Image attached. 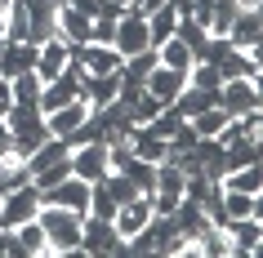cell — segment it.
<instances>
[{
  "mask_svg": "<svg viewBox=\"0 0 263 258\" xmlns=\"http://www.w3.org/2000/svg\"><path fill=\"white\" fill-rule=\"evenodd\" d=\"M196 138H201V134L192 129V121H183L179 129L165 138V143H170V151H192V147H196Z\"/></svg>",
  "mask_w": 263,
  "mask_h": 258,
  "instance_id": "32",
  "label": "cell"
},
{
  "mask_svg": "<svg viewBox=\"0 0 263 258\" xmlns=\"http://www.w3.org/2000/svg\"><path fill=\"white\" fill-rule=\"evenodd\" d=\"M183 201V169L174 161L156 165V183H152V209L156 214H174V205Z\"/></svg>",
  "mask_w": 263,
  "mask_h": 258,
  "instance_id": "6",
  "label": "cell"
},
{
  "mask_svg": "<svg viewBox=\"0 0 263 258\" xmlns=\"http://www.w3.org/2000/svg\"><path fill=\"white\" fill-rule=\"evenodd\" d=\"M71 174L85 178V183H98V178H107V143L94 138V143H81V147H71Z\"/></svg>",
  "mask_w": 263,
  "mask_h": 258,
  "instance_id": "8",
  "label": "cell"
},
{
  "mask_svg": "<svg viewBox=\"0 0 263 258\" xmlns=\"http://www.w3.org/2000/svg\"><path fill=\"white\" fill-rule=\"evenodd\" d=\"M161 107H165V103H161V98H152L147 89H143V94L134 98V103H129V111H134V121H139V125H147V121H152V116H156Z\"/></svg>",
  "mask_w": 263,
  "mask_h": 258,
  "instance_id": "31",
  "label": "cell"
},
{
  "mask_svg": "<svg viewBox=\"0 0 263 258\" xmlns=\"http://www.w3.org/2000/svg\"><path fill=\"white\" fill-rule=\"evenodd\" d=\"M228 121H232V116H228L223 107H205L201 116H192V129H196L201 138H219V134H223V125H228Z\"/></svg>",
  "mask_w": 263,
  "mask_h": 258,
  "instance_id": "29",
  "label": "cell"
},
{
  "mask_svg": "<svg viewBox=\"0 0 263 258\" xmlns=\"http://www.w3.org/2000/svg\"><path fill=\"white\" fill-rule=\"evenodd\" d=\"M81 254L98 258V254H125V241L116 236L111 218H98V214H85L81 218Z\"/></svg>",
  "mask_w": 263,
  "mask_h": 258,
  "instance_id": "5",
  "label": "cell"
},
{
  "mask_svg": "<svg viewBox=\"0 0 263 258\" xmlns=\"http://www.w3.org/2000/svg\"><path fill=\"white\" fill-rule=\"evenodd\" d=\"M36 223L45 227V245H49V258H67L81 254V214H71L63 205H45L36 209Z\"/></svg>",
  "mask_w": 263,
  "mask_h": 258,
  "instance_id": "1",
  "label": "cell"
},
{
  "mask_svg": "<svg viewBox=\"0 0 263 258\" xmlns=\"http://www.w3.org/2000/svg\"><path fill=\"white\" fill-rule=\"evenodd\" d=\"M236 9H263V0H236Z\"/></svg>",
  "mask_w": 263,
  "mask_h": 258,
  "instance_id": "35",
  "label": "cell"
},
{
  "mask_svg": "<svg viewBox=\"0 0 263 258\" xmlns=\"http://www.w3.org/2000/svg\"><path fill=\"white\" fill-rule=\"evenodd\" d=\"M71 98H81V63H76V58H71L67 67L58 71L54 81H45V85H41V98H36V107H41V116H49V111L67 107Z\"/></svg>",
  "mask_w": 263,
  "mask_h": 258,
  "instance_id": "3",
  "label": "cell"
},
{
  "mask_svg": "<svg viewBox=\"0 0 263 258\" xmlns=\"http://www.w3.org/2000/svg\"><path fill=\"white\" fill-rule=\"evenodd\" d=\"M89 111H94V107H89L85 98H71L67 107L49 111V116H45V125H49V134H54V138H71L85 121H89Z\"/></svg>",
  "mask_w": 263,
  "mask_h": 258,
  "instance_id": "13",
  "label": "cell"
},
{
  "mask_svg": "<svg viewBox=\"0 0 263 258\" xmlns=\"http://www.w3.org/2000/svg\"><path fill=\"white\" fill-rule=\"evenodd\" d=\"M259 36H263V14L259 9H236L232 27H228V45L232 49H259Z\"/></svg>",
  "mask_w": 263,
  "mask_h": 258,
  "instance_id": "14",
  "label": "cell"
},
{
  "mask_svg": "<svg viewBox=\"0 0 263 258\" xmlns=\"http://www.w3.org/2000/svg\"><path fill=\"white\" fill-rule=\"evenodd\" d=\"M0 5H5V9H9V5H14V0H0Z\"/></svg>",
  "mask_w": 263,
  "mask_h": 258,
  "instance_id": "37",
  "label": "cell"
},
{
  "mask_svg": "<svg viewBox=\"0 0 263 258\" xmlns=\"http://www.w3.org/2000/svg\"><path fill=\"white\" fill-rule=\"evenodd\" d=\"M9 107H14V89H9V81H0V121L9 116Z\"/></svg>",
  "mask_w": 263,
  "mask_h": 258,
  "instance_id": "33",
  "label": "cell"
},
{
  "mask_svg": "<svg viewBox=\"0 0 263 258\" xmlns=\"http://www.w3.org/2000/svg\"><path fill=\"white\" fill-rule=\"evenodd\" d=\"M174 27H179V9H174V5L152 9V14H147V36H152V49H156L161 41H170V36H174Z\"/></svg>",
  "mask_w": 263,
  "mask_h": 258,
  "instance_id": "24",
  "label": "cell"
},
{
  "mask_svg": "<svg viewBox=\"0 0 263 258\" xmlns=\"http://www.w3.org/2000/svg\"><path fill=\"white\" fill-rule=\"evenodd\" d=\"M54 5H67V0H54Z\"/></svg>",
  "mask_w": 263,
  "mask_h": 258,
  "instance_id": "38",
  "label": "cell"
},
{
  "mask_svg": "<svg viewBox=\"0 0 263 258\" xmlns=\"http://www.w3.org/2000/svg\"><path fill=\"white\" fill-rule=\"evenodd\" d=\"M54 23H58V36L67 45H89V23H94V18H85L76 5H58Z\"/></svg>",
  "mask_w": 263,
  "mask_h": 258,
  "instance_id": "19",
  "label": "cell"
},
{
  "mask_svg": "<svg viewBox=\"0 0 263 258\" xmlns=\"http://www.w3.org/2000/svg\"><path fill=\"white\" fill-rule=\"evenodd\" d=\"M232 18H236V0H214L210 5V18H205V31L210 36H228Z\"/></svg>",
  "mask_w": 263,
  "mask_h": 258,
  "instance_id": "27",
  "label": "cell"
},
{
  "mask_svg": "<svg viewBox=\"0 0 263 258\" xmlns=\"http://www.w3.org/2000/svg\"><path fill=\"white\" fill-rule=\"evenodd\" d=\"M219 205H223V218H263V201L250 196V191H219Z\"/></svg>",
  "mask_w": 263,
  "mask_h": 258,
  "instance_id": "21",
  "label": "cell"
},
{
  "mask_svg": "<svg viewBox=\"0 0 263 258\" xmlns=\"http://www.w3.org/2000/svg\"><path fill=\"white\" fill-rule=\"evenodd\" d=\"M174 36H179V41L187 45V49H192V63L201 58V49H205V41H210V31L201 27V23H196L192 14H179V27H174Z\"/></svg>",
  "mask_w": 263,
  "mask_h": 258,
  "instance_id": "25",
  "label": "cell"
},
{
  "mask_svg": "<svg viewBox=\"0 0 263 258\" xmlns=\"http://www.w3.org/2000/svg\"><path fill=\"white\" fill-rule=\"evenodd\" d=\"M129 5H134V0H129Z\"/></svg>",
  "mask_w": 263,
  "mask_h": 258,
  "instance_id": "39",
  "label": "cell"
},
{
  "mask_svg": "<svg viewBox=\"0 0 263 258\" xmlns=\"http://www.w3.org/2000/svg\"><path fill=\"white\" fill-rule=\"evenodd\" d=\"M161 5H170V0H134V9H143V14H152V9H161Z\"/></svg>",
  "mask_w": 263,
  "mask_h": 258,
  "instance_id": "34",
  "label": "cell"
},
{
  "mask_svg": "<svg viewBox=\"0 0 263 258\" xmlns=\"http://www.w3.org/2000/svg\"><path fill=\"white\" fill-rule=\"evenodd\" d=\"M183 85H187V76H183V71H170V67H161V63H156L152 71H147V76H143V89H147V94L152 98H161V103H174V98H179V89Z\"/></svg>",
  "mask_w": 263,
  "mask_h": 258,
  "instance_id": "15",
  "label": "cell"
},
{
  "mask_svg": "<svg viewBox=\"0 0 263 258\" xmlns=\"http://www.w3.org/2000/svg\"><path fill=\"white\" fill-rule=\"evenodd\" d=\"M41 76H36V71H23V76H14V81H9V89H14V103L18 107H36V98H41Z\"/></svg>",
  "mask_w": 263,
  "mask_h": 258,
  "instance_id": "26",
  "label": "cell"
},
{
  "mask_svg": "<svg viewBox=\"0 0 263 258\" xmlns=\"http://www.w3.org/2000/svg\"><path fill=\"white\" fill-rule=\"evenodd\" d=\"M36 209H41V191H36V183H18V187H9L5 196H0V227H23V223H31L36 218Z\"/></svg>",
  "mask_w": 263,
  "mask_h": 258,
  "instance_id": "4",
  "label": "cell"
},
{
  "mask_svg": "<svg viewBox=\"0 0 263 258\" xmlns=\"http://www.w3.org/2000/svg\"><path fill=\"white\" fill-rule=\"evenodd\" d=\"M67 63H71V45L63 41V36H49V41L41 45V54H36V76H41V81H54Z\"/></svg>",
  "mask_w": 263,
  "mask_h": 258,
  "instance_id": "16",
  "label": "cell"
},
{
  "mask_svg": "<svg viewBox=\"0 0 263 258\" xmlns=\"http://www.w3.org/2000/svg\"><path fill=\"white\" fill-rule=\"evenodd\" d=\"M116 89H121V71H111V76H89V71H81V98L89 107H107L111 98H116Z\"/></svg>",
  "mask_w": 263,
  "mask_h": 258,
  "instance_id": "18",
  "label": "cell"
},
{
  "mask_svg": "<svg viewBox=\"0 0 263 258\" xmlns=\"http://www.w3.org/2000/svg\"><path fill=\"white\" fill-rule=\"evenodd\" d=\"M156 63H161V67H170V71H183V76H187V71H192V49H187L179 36H170V41L156 45Z\"/></svg>",
  "mask_w": 263,
  "mask_h": 258,
  "instance_id": "22",
  "label": "cell"
},
{
  "mask_svg": "<svg viewBox=\"0 0 263 258\" xmlns=\"http://www.w3.org/2000/svg\"><path fill=\"white\" fill-rule=\"evenodd\" d=\"M219 76L223 81H232V76L259 81V49H228V54L219 58Z\"/></svg>",
  "mask_w": 263,
  "mask_h": 258,
  "instance_id": "20",
  "label": "cell"
},
{
  "mask_svg": "<svg viewBox=\"0 0 263 258\" xmlns=\"http://www.w3.org/2000/svg\"><path fill=\"white\" fill-rule=\"evenodd\" d=\"M89 187L94 183H85V178H76V174H67L63 183H54V187H45L41 191V201L45 205H63V209H71V214H89Z\"/></svg>",
  "mask_w": 263,
  "mask_h": 258,
  "instance_id": "7",
  "label": "cell"
},
{
  "mask_svg": "<svg viewBox=\"0 0 263 258\" xmlns=\"http://www.w3.org/2000/svg\"><path fill=\"white\" fill-rule=\"evenodd\" d=\"M129 151H134L139 161H147V165L170 161V143H165V138H156L147 125H134V129H129Z\"/></svg>",
  "mask_w": 263,
  "mask_h": 258,
  "instance_id": "17",
  "label": "cell"
},
{
  "mask_svg": "<svg viewBox=\"0 0 263 258\" xmlns=\"http://www.w3.org/2000/svg\"><path fill=\"white\" fill-rule=\"evenodd\" d=\"M71 58H76L81 71H89V76H111V71H121V63H125L111 45H71Z\"/></svg>",
  "mask_w": 263,
  "mask_h": 258,
  "instance_id": "10",
  "label": "cell"
},
{
  "mask_svg": "<svg viewBox=\"0 0 263 258\" xmlns=\"http://www.w3.org/2000/svg\"><path fill=\"white\" fill-rule=\"evenodd\" d=\"M5 27H9V9L0 5V36H5Z\"/></svg>",
  "mask_w": 263,
  "mask_h": 258,
  "instance_id": "36",
  "label": "cell"
},
{
  "mask_svg": "<svg viewBox=\"0 0 263 258\" xmlns=\"http://www.w3.org/2000/svg\"><path fill=\"white\" fill-rule=\"evenodd\" d=\"M219 187L259 196V165H246V169H232V174H223V178H219Z\"/></svg>",
  "mask_w": 263,
  "mask_h": 258,
  "instance_id": "28",
  "label": "cell"
},
{
  "mask_svg": "<svg viewBox=\"0 0 263 258\" xmlns=\"http://www.w3.org/2000/svg\"><path fill=\"white\" fill-rule=\"evenodd\" d=\"M111 49H116L121 58L152 49V36H147V14H143V9H134V5H125V9H121V18H116V36H111Z\"/></svg>",
  "mask_w": 263,
  "mask_h": 258,
  "instance_id": "2",
  "label": "cell"
},
{
  "mask_svg": "<svg viewBox=\"0 0 263 258\" xmlns=\"http://www.w3.org/2000/svg\"><path fill=\"white\" fill-rule=\"evenodd\" d=\"M89 214H98V218H111V214H116V196L107 191V183H103V178L89 187Z\"/></svg>",
  "mask_w": 263,
  "mask_h": 258,
  "instance_id": "30",
  "label": "cell"
},
{
  "mask_svg": "<svg viewBox=\"0 0 263 258\" xmlns=\"http://www.w3.org/2000/svg\"><path fill=\"white\" fill-rule=\"evenodd\" d=\"M219 107L228 116H241V111L259 107V81H250V76H232V81L219 85Z\"/></svg>",
  "mask_w": 263,
  "mask_h": 258,
  "instance_id": "9",
  "label": "cell"
},
{
  "mask_svg": "<svg viewBox=\"0 0 263 258\" xmlns=\"http://www.w3.org/2000/svg\"><path fill=\"white\" fill-rule=\"evenodd\" d=\"M36 54H41V45H31V41H5V49H0V81L36 71Z\"/></svg>",
  "mask_w": 263,
  "mask_h": 258,
  "instance_id": "11",
  "label": "cell"
},
{
  "mask_svg": "<svg viewBox=\"0 0 263 258\" xmlns=\"http://www.w3.org/2000/svg\"><path fill=\"white\" fill-rule=\"evenodd\" d=\"M18 236V249H23V258H49V245H45V227L31 218V223H23V227H14Z\"/></svg>",
  "mask_w": 263,
  "mask_h": 258,
  "instance_id": "23",
  "label": "cell"
},
{
  "mask_svg": "<svg viewBox=\"0 0 263 258\" xmlns=\"http://www.w3.org/2000/svg\"><path fill=\"white\" fill-rule=\"evenodd\" d=\"M223 227H228V236H232V258H254L259 254L263 218H228Z\"/></svg>",
  "mask_w": 263,
  "mask_h": 258,
  "instance_id": "12",
  "label": "cell"
}]
</instances>
